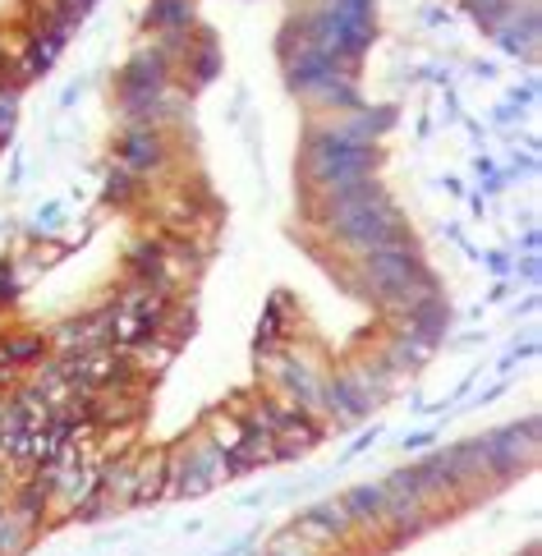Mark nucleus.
<instances>
[{
  "label": "nucleus",
  "mask_w": 542,
  "mask_h": 556,
  "mask_svg": "<svg viewBox=\"0 0 542 556\" xmlns=\"http://www.w3.org/2000/svg\"><path fill=\"white\" fill-rule=\"evenodd\" d=\"M373 147H359L350 143L340 129L332 133H318L313 143H308V176L318 184H350V180H367V170H373Z\"/></svg>",
  "instance_id": "1"
},
{
  "label": "nucleus",
  "mask_w": 542,
  "mask_h": 556,
  "mask_svg": "<svg viewBox=\"0 0 542 556\" xmlns=\"http://www.w3.org/2000/svg\"><path fill=\"white\" fill-rule=\"evenodd\" d=\"M125 157L133 166H152V161H157V133H147V129L129 133V139H125Z\"/></svg>",
  "instance_id": "3"
},
{
  "label": "nucleus",
  "mask_w": 542,
  "mask_h": 556,
  "mask_svg": "<svg viewBox=\"0 0 542 556\" xmlns=\"http://www.w3.org/2000/svg\"><path fill=\"white\" fill-rule=\"evenodd\" d=\"M162 55H139L129 69H125V92H129V102H139V98H152V92L162 88Z\"/></svg>",
  "instance_id": "2"
}]
</instances>
